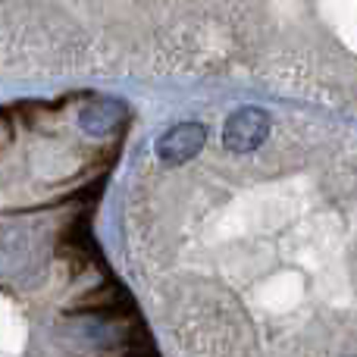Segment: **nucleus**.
I'll return each instance as SVG.
<instances>
[{"label":"nucleus","instance_id":"obj_3","mask_svg":"<svg viewBox=\"0 0 357 357\" xmlns=\"http://www.w3.org/2000/svg\"><path fill=\"white\" fill-rule=\"evenodd\" d=\"M123 116H126V110L119 100H91L79 113V126L88 135H107V132H113L123 123Z\"/></svg>","mask_w":357,"mask_h":357},{"label":"nucleus","instance_id":"obj_1","mask_svg":"<svg viewBox=\"0 0 357 357\" xmlns=\"http://www.w3.org/2000/svg\"><path fill=\"white\" fill-rule=\"evenodd\" d=\"M270 135V116L257 107H241L222 126V144L235 154H251Z\"/></svg>","mask_w":357,"mask_h":357},{"label":"nucleus","instance_id":"obj_2","mask_svg":"<svg viewBox=\"0 0 357 357\" xmlns=\"http://www.w3.org/2000/svg\"><path fill=\"white\" fill-rule=\"evenodd\" d=\"M204 142H207V129L201 123H178L157 138V157L167 167H182L204 148Z\"/></svg>","mask_w":357,"mask_h":357},{"label":"nucleus","instance_id":"obj_4","mask_svg":"<svg viewBox=\"0 0 357 357\" xmlns=\"http://www.w3.org/2000/svg\"><path fill=\"white\" fill-rule=\"evenodd\" d=\"M116 298H126V295L116 289V285L107 282L104 289H98V291H91V295L79 298L75 310H85V314H110V310H116V307H123V304H126V301H116Z\"/></svg>","mask_w":357,"mask_h":357}]
</instances>
